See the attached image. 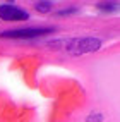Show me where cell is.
Here are the masks:
<instances>
[{
	"mask_svg": "<svg viewBox=\"0 0 120 122\" xmlns=\"http://www.w3.org/2000/svg\"><path fill=\"white\" fill-rule=\"evenodd\" d=\"M0 17L5 21H24V19H28V12L15 5L4 4V5H0Z\"/></svg>",
	"mask_w": 120,
	"mask_h": 122,
	"instance_id": "cell-1",
	"label": "cell"
},
{
	"mask_svg": "<svg viewBox=\"0 0 120 122\" xmlns=\"http://www.w3.org/2000/svg\"><path fill=\"white\" fill-rule=\"evenodd\" d=\"M50 7H52V5L48 4V2H39V4H36V9H38V10H43V12H45V10H50Z\"/></svg>",
	"mask_w": 120,
	"mask_h": 122,
	"instance_id": "cell-3",
	"label": "cell"
},
{
	"mask_svg": "<svg viewBox=\"0 0 120 122\" xmlns=\"http://www.w3.org/2000/svg\"><path fill=\"white\" fill-rule=\"evenodd\" d=\"M50 29H12V31H5L2 33L4 38H33L46 33Z\"/></svg>",
	"mask_w": 120,
	"mask_h": 122,
	"instance_id": "cell-2",
	"label": "cell"
}]
</instances>
